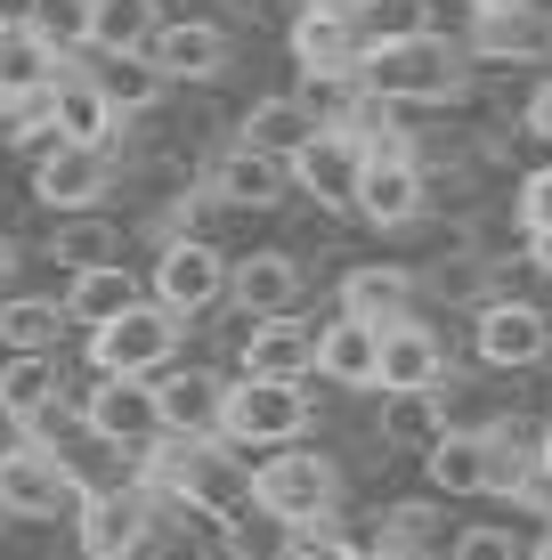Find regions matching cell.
Here are the masks:
<instances>
[{"label": "cell", "mask_w": 552, "mask_h": 560, "mask_svg": "<svg viewBox=\"0 0 552 560\" xmlns=\"http://www.w3.org/2000/svg\"><path fill=\"white\" fill-rule=\"evenodd\" d=\"M357 90H374L390 106H455L471 90V49L455 33H431V25L383 33L357 57Z\"/></svg>", "instance_id": "1"}, {"label": "cell", "mask_w": 552, "mask_h": 560, "mask_svg": "<svg viewBox=\"0 0 552 560\" xmlns=\"http://www.w3.org/2000/svg\"><path fill=\"white\" fill-rule=\"evenodd\" d=\"M139 479L155 495H171L196 528H220L236 504H252V471H236L227 463V439H155L146 447V463H139Z\"/></svg>", "instance_id": "2"}, {"label": "cell", "mask_w": 552, "mask_h": 560, "mask_svg": "<svg viewBox=\"0 0 552 560\" xmlns=\"http://www.w3.org/2000/svg\"><path fill=\"white\" fill-rule=\"evenodd\" d=\"M252 504L277 512L284 528H326L341 512V463L326 447H277L252 463Z\"/></svg>", "instance_id": "3"}, {"label": "cell", "mask_w": 552, "mask_h": 560, "mask_svg": "<svg viewBox=\"0 0 552 560\" xmlns=\"http://www.w3.org/2000/svg\"><path fill=\"white\" fill-rule=\"evenodd\" d=\"M309 422H317L309 382H269V374H236V382H227V422H220L227 447L277 455V447H301Z\"/></svg>", "instance_id": "4"}, {"label": "cell", "mask_w": 552, "mask_h": 560, "mask_svg": "<svg viewBox=\"0 0 552 560\" xmlns=\"http://www.w3.org/2000/svg\"><path fill=\"white\" fill-rule=\"evenodd\" d=\"M179 334H187V317H171L163 301H139L114 325H90V374L155 382V374H171V358H179Z\"/></svg>", "instance_id": "5"}, {"label": "cell", "mask_w": 552, "mask_h": 560, "mask_svg": "<svg viewBox=\"0 0 552 560\" xmlns=\"http://www.w3.org/2000/svg\"><path fill=\"white\" fill-rule=\"evenodd\" d=\"M155 504L163 495L146 479H122V488H98L73 504V552L82 560H139L155 545Z\"/></svg>", "instance_id": "6"}, {"label": "cell", "mask_w": 552, "mask_h": 560, "mask_svg": "<svg viewBox=\"0 0 552 560\" xmlns=\"http://www.w3.org/2000/svg\"><path fill=\"white\" fill-rule=\"evenodd\" d=\"M0 504H9V520H66L82 504V479L66 471V455H57L49 439L16 431L9 447H0Z\"/></svg>", "instance_id": "7"}, {"label": "cell", "mask_w": 552, "mask_h": 560, "mask_svg": "<svg viewBox=\"0 0 552 560\" xmlns=\"http://www.w3.org/2000/svg\"><path fill=\"white\" fill-rule=\"evenodd\" d=\"M284 42H293V66L301 82H357V57H366V16L350 9H326V0H301L293 25H284Z\"/></svg>", "instance_id": "8"}, {"label": "cell", "mask_w": 552, "mask_h": 560, "mask_svg": "<svg viewBox=\"0 0 552 560\" xmlns=\"http://www.w3.org/2000/svg\"><path fill=\"white\" fill-rule=\"evenodd\" d=\"M471 358H480L488 374H520V365L552 358V325H544V308H537V301H520V293L480 301V308H471Z\"/></svg>", "instance_id": "9"}, {"label": "cell", "mask_w": 552, "mask_h": 560, "mask_svg": "<svg viewBox=\"0 0 552 560\" xmlns=\"http://www.w3.org/2000/svg\"><path fill=\"white\" fill-rule=\"evenodd\" d=\"M227 277H236V260H220V244H203V236H171L155 253V301L171 308V317H203V308H220Z\"/></svg>", "instance_id": "10"}, {"label": "cell", "mask_w": 552, "mask_h": 560, "mask_svg": "<svg viewBox=\"0 0 552 560\" xmlns=\"http://www.w3.org/2000/svg\"><path fill=\"white\" fill-rule=\"evenodd\" d=\"M82 422L106 439V447H122V455H139L163 439V407H155V382H130V374H98L90 382V398H82Z\"/></svg>", "instance_id": "11"}, {"label": "cell", "mask_w": 552, "mask_h": 560, "mask_svg": "<svg viewBox=\"0 0 552 560\" xmlns=\"http://www.w3.org/2000/svg\"><path fill=\"white\" fill-rule=\"evenodd\" d=\"M463 49L471 57H504V66H537L552 57V16L528 0H463Z\"/></svg>", "instance_id": "12"}, {"label": "cell", "mask_w": 552, "mask_h": 560, "mask_svg": "<svg viewBox=\"0 0 552 560\" xmlns=\"http://www.w3.org/2000/svg\"><path fill=\"white\" fill-rule=\"evenodd\" d=\"M114 187V147H73L57 139L49 154H33V196L49 211H98Z\"/></svg>", "instance_id": "13"}, {"label": "cell", "mask_w": 552, "mask_h": 560, "mask_svg": "<svg viewBox=\"0 0 552 560\" xmlns=\"http://www.w3.org/2000/svg\"><path fill=\"white\" fill-rule=\"evenodd\" d=\"M357 179H366V147H357L350 130H317V139L293 154V187L317 211H357Z\"/></svg>", "instance_id": "14"}, {"label": "cell", "mask_w": 552, "mask_h": 560, "mask_svg": "<svg viewBox=\"0 0 552 560\" xmlns=\"http://www.w3.org/2000/svg\"><path fill=\"white\" fill-rule=\"evenodd\" d=\"M431 211V179L414 154H366V179H357V220L366 228H414Z\"/></svg>", "instance_id": "15"}, {"label": "cell", "mask_w": 552, "mask_h": 560, "mask_svg": "<svg viewBox=\"0 0 552 560\" xmlns=\"http://www.w3.org/2000/svg\"><path fill=\"white\" fill-rule=\"evenodd\" d=\"M155 407H163V431L171 439H220L227 382L212 374V365H171V374H155Z\"/></svg>", "instance_id": "16"}, {"label": "cell", "mask_w": 552, "mask_h": 560, "mask_svg": "<svg viewBox=\"0 0 552 560\" xmlns=\"http://www.w3.org/2000/svg\"><path fill=\"white\" fill-rule=\"evenodd\" d=\"M203 187H212L220 203H236V211H277V203H284V187H293V163L236 139V147H220V154H212Z\"/></svg>", "instance_id": "17"}, {"label": "cell", "mask_w": 552, "mask_h": 560, "mask_svg": "<svg viewBox=\"0 0 552 560\" xmlns=\"http://www.w3.org/2000/svg\"><path fill=\"white\" fill-rule=\"evenodd\" d=\"M301 293H309V268L293 253H244L236 277H227V301L244 317H301Z\"/></svg>", "instance_id": "18"}, {"label": "cell", "mask_w": 552, "mask_h": 560, "mask_svg": "<svg viewBox=\"0 0 552 560\" xmlns=\"http://www.w3.org/2000/svg\"><path fill=\"white\" fill-rule=\"evenodd\" d=\"M374 390H447V341L423 317L383 325V374H374Z\"/></svg>", "instance_id": "19"}, {"label": "cell", "mask_w": 552, "mask_h": 560, "mask_svg": "<svg viewBox=\"0 0 552 560\" xmlns=\"http://www.w3.org/2000/svg\"><path fill=\"white\" fill-rule=\"evenodd\" d=\"M146 57L163 66V82H220L227 73V33H220V16H171Z\"/></svg>", "instance_id": "20"}, {"label": "cell", "mask_w": 552, "mask_h": 560, "mask_svg": "<svg viewBox=\"0 0 552 560\" xmlns=\"http://www.w3.org/2000/svg\"><path fill=\"white\" fill-rule=\"evenodd\" d=\"M244 374L309 382L317 374V325L309 317H252V334H244Z\"/></svg>", "instance_id": "21"}, {"label": "cell", "mask_w": 552, "mask_h": 560, "mask_svg": "<svg viewBox=\"0 0 552 560\" xmlns=\"http://www.w3.org/2000/svg\"><path fill=\"white\" fill-rule=\"evenodd\" d=\"M423 471H431V488H439L447 504L496 495V439L488 431H447L439 447H423Z\"/></svg>", "instance_id": "22"}, {"label": "cell", "mask_w": 552, "mask_h": 560, "mask_svg": "<svg viewBox=\"0 0 552 560\" xmlns=\"http://www.w3.org/2000/svg\"><path fill=\"white\" fill-rule=\"evenodd\" d=\"M66 407V365L57 358H9L0 365V422L9 431H42Z\"/></svg>", "instance_id": "23"}, {"label": "cell", "mask_w": 552, "mask_h": 560, "mask_svg": "<svg viewBox=\"0 0 552 560\" xmlns=\"http://www.w3.org/2000/svg\"><path fill=\"white\" fill-rule=\"evenodd\" d=\"M317 374L341 382V390H374V374H383V325H366V317L317 325Z\"/></svg>", "instance_id": "24"}, {"label": "cell", "mask_w": 552, "mask_h": 560, "mask_svg": "<svg viewBox=\"0 0 552 560\" xmlns=\"http://www.w3.org/2000/svg\"><path fill=\"white\" fill-rule=\"evenodd\" d=\"M57 301H66V317L90 334V325H114L122 308H139V301H155V293H146V284L130 277L122 260H106V268H82V277H66V293H57Z\"/></svg>", "instance_id": "25"}, {"label": "cell", "mask_w": 552, "mask_h": 560, "mask_svg": "<svg viewBox=\"0 0 552 560\" xmlns=\"http://www.w3.org/2000/svg\"><path fill=\"white\" fill-rule=\"evenodd\" d=\"M66 301H42V293H0V350L9 358H57L66 341Z\"/></svg>", "instance_id": "26"}, {"label": "cell", "mask_w": 552, "mask_h": 560, "mask_svg": "<svg viewBox=\"0 0 552 560\" xmlns=\"http://www.w3.org/2000/svg\"><path fill=\"white\" fill-rule=\"evenodd\" d=\"M90 82H98L106 90V106L114 114H146V106H155L163 98V66H155V57H146V49H90Z\"/></svg>", "instance_id": "27"}, {"label": "cell", "mask_w": 552, "mask_h": 560, "mask_svg": "<svg viewBox=\"0 0 552 560\" xmlns=\"http://www.w3.org/2000/svg\"><path fill=\"white\" fill-rule=\"evenodd\" d=\"M341 317H366V325L414 317V277H407V268H390V260L350 268V277H341Z\"/></svg>", "instance_id": "28"}, {"label": "cell", "mask_w": 552, "mask_h": 560, "mask_svg": "<svg viewBox=\"0 0 552 560\" xmlns=\"http://www.w3.org/2000/svg\"><path fill=\"white\" fill-rule=\"evenodd\" d=\"M49 122H57V139H73V147H114V122H122V114L106 106V90L90 82V73H57Z\"/></svg>", "instance_id": "29"}, {"label": "cell", "mask_w": 552, "mask_h": 560, "mask_svg": "<svg viewBox=\"0 0 552 560\" xmlns=\"http://www.w3.org/2000/svg\"><path fill=\"white\" fill-rule=\"evenodd\" d=\"M383 447H439L455 431L447 422V390H383Z\"/></svg>", "instance_id": "30"}, {"label": "cell", "mask_w": 552, "mask_h": 560, "mask_svg": "<svg viewBox=\"0 0 552 560\" xmlns=\"http://www.w3.org/2000/svg\"><path fill=\"white\" fill-rule=\"evenodd\" d=\"M317 130H326V122H317L309 98L293 90V98H260L252 114H244V130H236V139H244V147H260V154H284V163H293V154L309 147Z\"/></svg>", "instance_id": "31"}, {"label": "cell", "mask_w": 552, "mask_h": 560, "mask_svg": "<svg viewBox=\"0 0 552 560\" xmlns=\"http://www.w3.org/2000/svg\"><path fill=\"white\" fill-rule=\"evenodd\" d=\"M220 552H227V560H301V536L284 528L277 512L236 504V512L220 520Z\"/></svg>", "instance_id": "32"}, {"label": "cell", "mask_w": 552, "mask_h": 560, "mask_svg": "<svg viewBox=\"0 0 552 560\" xmlns=\"http://www.w3.org/2000/svg\"><path fill=\"white\" fill-rule=\"evenodd\" d=\"M163 0H90V49H155Z\"/></svg>", "instance_id": "33"}, {"label": "cell", "mask_w": 552, "mask_h": 560, "mask_svg": "<svg viewBox=\"0 0 552 560\" xmlns=\"http://www.w3.org/2000/svg\"><path fill=\"white\" fill-rule=\"evenodd\" d=\"M114 220H98V211H66V228L49 236V260L66 268V277H82V268H106L114 260Z\"/></svg>", "instance_id": "34"}, {"label": "cell", "mask_w": 552, "mask_h": 560, "mask_svg": "<svg viewBox=\"0 0 552 560\" xmlns=\"http://www.w3.org/2000/svg\"><path fill=\"white\" fill-rule=\"evenodd\" d=\"M57 57H66V49H49L33 25H9V33H0V90H49Z\"/></svg>", "instance_id": "35"}, {"label": "cell", "mask_w": 552, "mask_h": 560, "mask_svg": "<svg viewBox=\"0 0 552 560\" xmlns=\"http://www.w3.org/2000/svg\"><path fill=\"white\" fill-rule=\"evenodd\" d=\"M488 277H496V260H488L480 244H455L447 260H431V277H423V284H431V293H439V301H471V308H480ZM488 301H496V293H488Z\"/></svg>", "instance_id": "36"}, {"label": "cell", "mask_w": 552, "mask_h": 560, "mask_svg": "<svg viewBox=\"0 0 552 560\" xmlns=\"http://www.w3.org/2000/svg\"><path fill=\"white\" fill-rule=\"evenodd\" d=\"M25 25L49 49H90V0H25Z\"/></svg>", "instance_id": "37"}, {"label": "cell", "mask_w": 552, "mask_h": 560, "mask_svg": "<svg viewBox=\"0 0 552 560\" xmlns=\"http://www.w3.org/2000/svg\"><path fill=\"white\" fill-rule=\"evenodd\" d=\"M447 560H528V545L512 528H496V520H471V528L447 536Z\"/></svg>", "instance_id": "38"}, {"label": "cell", "mask_w": 552, "mask_h": 560, "mask_svg": "<svg viewBox=\"0 0 552 560\" xmlns=\"http://www.w3.org/2000/svg\"><path fill=\"white\" fill-rule=\"evenodd\" d=\"M390 528L407 536V552H447V512L439 504H390Z\"/></svg>", "instance_id": "39"}, {"label": "cell", "mask_w": 552, "mask_h": 560, "mask_svg": "<svg viewBox=\"0 0 552 560\" xmlns=\"http://www.w3.org/2000/svg\"><path fill=\"white\" fill-rule=\"evenodd\" d=\"M520 228H528V236H544V228H552V163H537L520 179Z\"/></svg>", "instance_id": "40"}, {"label": "cell", "mask_w": 552, "mask_h": 560, "mask_svg": "<svg viewBox=\"0 0 552 560\" xmlns=\"http://www.w3.org/2000/svg\"><path fill=\"white\" fill-rule=\"evenodd\" d=\"M139 560H212V536L203 528H155V545H146Z\"/></svg>", "instance_id": "41"}, {"label": "cell", "mask_w": 552, "mask_h": 560, "mask_svg": "<svg viewBox=\"0 0 552 560\" xmlns=\"http://www.w3.org/2000/svg\"><path fill=\"white\" fill-rule=\"evenodd\" d=\"M520 130L544 147V163H552V82H537V90H528V106H520Z\"/></svg>", "instance_id": "42"}, {"label": "cell", "mask_w": 552, "mask_h": 560, "mask_svg": "<svg viewBox=\"0 0 552 560\" xmlns=\"http://www.w3.org/2000/svg\"><path fill=\"white\" fill-rule=\"evenodd\" d=\"M528 268H537V277H552V228H544V236H528Z\"/></svg>", "instance_id": "43"}, {"label": "cell", "mask_w": 552, "mask_h": 560, "mask_svg": "<svg viewBox=\"0 0 552 560\" xmlns=\"http://www.w3.org/2000/svg\"><path fill=\"white\" fill-rule=\"evenodd\" d=\"M227 9H236V16H277L284 0H227Z\"/></svg>", "instance_id": "44"}, {"label": "cell", "mask_w": 552, "mask_h": 560, "mask_svg": "<svg viewBox=\"0 0 552 560\" xmlns=\"http://www.w3.org/2000/svg\"><path fill=\"white\" fill-rule=\"evenodd\" d=\"M9 277H16V244L0 236V293H9Z\"/></svg>", "instance_id": "45"}, {"label": "cell", "mask_w": 552, "mask_h": 560, "mask_svg": "<svg viewBox=\"0 0 552 560\" xmlns=\"http://www.w3.org/2000/svg\"><path fill=\"white\" fill-rule=\"evenodd\" d=\"M537 463H544V488H552V415H544V439H537Z\"/></svg>", "instance_id": "46"}, {"label": "cell", "mask_w": 552, "mask_h": 560, "mask_svg": "<svg viewBox=\"0 0 552 560\" xmlns=\"http://www.w3.org/2000/svg\"><path fill=\"white\" fill-rule=\"evenodd\" d=\"M326 9H350V16H366V9H374V0H326Z\"/></svg>", "instance_id": "47"}, {"label": "cell", "mask_w": 552, "mask_h": 560, "mask_svg": "<svg viewBox=\"0 0 552 560\" xmlns=\"http://www.w3.org/2000/svg\"><path fill=\"white\" fill-rule=\"evenodd\" d=\"M528 560H552V528H544V536H537V552H528Z\"/></svg>", "instance_id": "48"}, {"label": "cell", "mask_w": 552, "mask_h": 560, "mask_svg": "<svg viewBox=\"0 0 552 560\" xmlns=\"http://www.w3.org/2000/svg\"><path fill=\"white\" fill-rule=\"evenodd\" d=\"M0 33H9V9H0Z\"/></svg>", "instance_id": "49"}, {"label": "cell", "mask_w": 552, "mask_h": 560, "mask_svg": "<svg viewBox=\"0 0 552 560\" xmlns=\"http://www.w3.org/2000/svg\"><path fill=\"white\" fill-rule=\"evenodd\" d=\"M0 528H9V504H0Z\"/></svg>", "instance_id": "50"}]
</instances>
